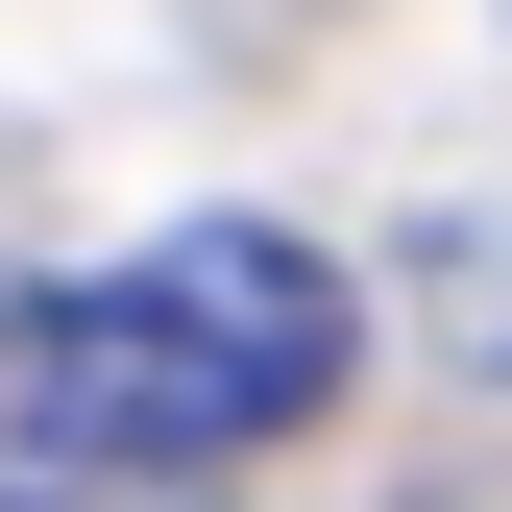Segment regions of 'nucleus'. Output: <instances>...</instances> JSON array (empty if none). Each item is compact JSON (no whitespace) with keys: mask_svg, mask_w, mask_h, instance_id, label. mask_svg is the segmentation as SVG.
I'll use <instances>...</instances> for the list:
<instances>
[{"mask_svg":"<svg viewBox=\"0 0 512 512\" xmlns=\"http://www.w3.org/2000/svg\"><path fill=\"white\" fill-rule=\"evenodd\" d=\"M342 342H366V293L317 269L293 220H171V244H122V269L0 317V391H25V439H74V464L220 488L244 439L342 415Z\"/></svg>","mask_w":512,"mask_h":512,"instance_id":"1","label":"nucleus"},{"mask_svg":"<svg viewBox=\"0 0 512 512\" xmlns=\"http://www.w3.org/2000/svg\"><path fill=\"white\" fill-rule=\"evenodd\" d=\"M0 512H220V488H171V464H74V439H0Z\"/></svg>","mask_w":512,"mask_h":512,"instance_id":"2","label":"nucleus"}]
</instances>
